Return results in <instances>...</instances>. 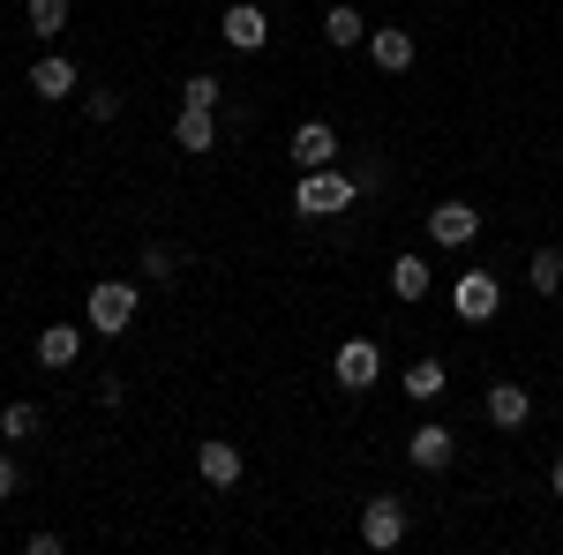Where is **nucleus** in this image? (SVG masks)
<instances>
[{
  "instance_id": "nucleus-21",
  "label": "nucleus",
  "mask_w": 563,
  "mask_h": 555,
  "mask_svg": "<svg viewBox=\"0 0 563 555\" xmlns=\"http://www.w3.org/2000/svg\"><path fill=\"white\" fill-rule=\"evenodd\" d=\"M38 428H45V413L31 398H8V406H0V435H8V443H31Z\"/></svg>"
},
{
  "instance_id": "nucleus-16",
  "label": "nucleus",
  "mask_w": 563,
  "mask_h": 555,
  "mask_svg": "<svg viewBox=\"0 0 563 555\" xmlns=\"http://www.w3.org/2000/svg\"><path fill=\"white\" fill-rule=\"evenodd\" d=\"M196 473H203V488H241V473H249V466H241L233 443H218V435H211V443H196Z\"/></svg>"
},
{
  "instance_id": "nucleus-17",
  "label": "nucleus",
  "mask_w": 563,
  "mask_h": 555,
  "mask_svg": "<svg viewBox=\"0 0 563 555\" xmlns=\"http://www.w3.org/2000/svg\"><path fill=\"white\" fill-rule=\"evenodd\" d=\"M429 286H435L429 256H413V248H406V256H390V300H406V308H413V300H429Z\"/></svg>"
},
{
  "instance_id": "nucleus-18",
  "label": "nucleus",
  "mask_w": 563,
  "mask_h": 555,
  "mask_svg": "<svg viewBox=\"0 0 563 555\" xmlns=\"http://www.w3.org/2000/svg\"><path fill=\"white\" fill-rule=\"evenodd\" d=\"M398 390H406L413 406H443V390H451V376H443V360H435V353H421V360H413V368L398 376Z\"/></svg>"
},
{
  "instance_id": "nucleus-25",
  "label": "nucleus",
  "mask_w": 563,
  "mask_h": 555,
  "mask_svg": "<svg viewBox=\"0 0 563 555\" xmlns=\"http://www.w3.org/2000/svg\"><path fill=\"white\" fill-rule=\"evenodd\" d=\"M15 488H23V466H15V451H0V503H15Z\"/></svg>"
},
{
  "instance_id": "nucleus-3",
  "label": "nucleus",
  "mask_w": 563,
  "mask_h": 555,
  "mask_svg": "<svg viewBox=\"0 0 563 555\" xmlns=\"http://www.w3.org/2000/svg\"><path fill=\"white\" fill-rule=\"evenodd\" d=\"M451 315H459V323H496V315H504V278H496V270H459V286H451Z\"/></svg>"
},
{
  "instance_id": "nucleus-11",
  "label": "nucleus",
  "mask_w": 563,
  "mask_h": 555,
  "mask_svg": "<svg viewBox=\"0 0 563 555\" xmlns=\"http://www.w3.org/2000/svg\"><path fill=\"white\" fill-rule=\"evenodd\" d=\"M361 53H368V60H376V76H406V68H413V53H421V45H413V31H406V23H376V31H368V45H361Z\"/></svg>"
},
{
  "instance_id": "nucleus-5",
  "label": "nucleus",
  "mask_w": 563,
  "mask_h": 555,
  "mask_svg": "<svg viewBox=\"0 0 563 555\" xmlns=\"http://www.w3.org/2000/svg\"><path fill=\"white\" fill-rule=\"evenodd\" d=\"M331 384H339V390H376V384H384V345H376V338H346V345H339V360H331Z\"/></svg>"
},
{
  "instance_id": "nucleus-14",
  "label": "nucleus",
  "mask_w": 563,
  "mask_h": 555,
  "mask_svg": "<svg viewBox=\"0 0 563 555\" xmlns=\"http://www.w3.org/2000/svg\"><path fill=\"white\" fill-rule=\"evenodd\" d=\"M368 31H376V23H368V8H361V0H331V8H323V38L339 45V53L368 45Z\"/></svg>"
},
{
  "instance_id": "nucleus-23",
  "label": "nucleus",
  "mask_w": 563,
  "mask_h": 555,
  "mask_svg": "<svg viewBox=\"0 0 563 555\" xmlns=\"http://www.w3.org/2000/svg\"><path fill=\"white\" fill-rule=\"evenodd\" d=\"M174 270H180V248H174V241H143V278H151V286H166Z\"/></svg>"
},
{
  "instance_id": "nucleus-22",
  "label": "nucleus",
  "mask_w": 563,
  "mask_h": 555,
  "mask_svg": "<svg viewBox=\"0 0 563 555\" xmlns=\"http://www.w3.org/2000/svg\"><path fill=\"white\" fill-rule=\"evenodd\" d=\"M180 106H203V113H218V106H225V76H211V68H203V76H188V84H180Z\"/></svg>"
},
{
  "instance_id": "nucleus-13",
  "label": "nucleus",
  "mask_w": 563,
  "mask_h": 555,
  "mask_svg": "<svg viewBox=\"0 0 563 555\" xmlns=\"http://www.w3.org/2000/svg\"><path fill=\"white\" fill-rule=\"evenodd\" d=\"M218 135H225V121L203 113V106H180V113H174V151H188V158H211Z\"/></svg>"
},
{
  "instance_id": "nucleus-4",
  "label": "nucleus",
  "mask_w": 563,
  "mask_h": 555,
  "mask_svg": "<svg viewBox=\"0 0 563 555\" xmlns=\"http://www.w3.org/2000/svg\"><path fill=\"white\" fill-rule=\"evenodd\" d=\"M406 533H413V518H406V496H368V503H361V541H368L376 555H390L398 541H406Z\"/></svg>"
},
{
  "instance_id": "nucleus-27",
  "label": "nucleus",
  "mask_w": 563,
  "mask_h": 555,
  "mask_svg": "<svg viewBox=\"0 0 563 555\" xmlns=\"http://www.w3.org/2000/svg\"><path fill=\"white\" fill-rule=\"evenodd\" d=\"M549 496H556V503H563V458H556V466H549Z\"/></svg>"
},
{
  "instance_id": "nucleus-6",
  "label": "nucleus",
  "mask_w": 563,
  "mask_h": 555,
  "mask_svg": "<svg viewBox=\"0 0 563 555\" xmlns=\"http://www.w3.org/2000/svg\"><path fill=\"white\" fill-rule=\"evenodd\" d=\"M23 84H31V98L60 106V98H76V90H84V68H76L68 53H38V60L23 68Z\"/></svg>"
},
{
  "instance_id": "nucleus-15",
  "label": "nucleus",
  "mask_w": 563,
  "mask_h": 555,
  "mask_svg": "<svg viewBox=\"0 0 563 555\" xmlns=\"http://www.w3.org/2000/svg\"><path fill=\"white\" fill-rule=\"evenodd\" d=\"M84 331L90 323H45L38 331V368H76V360H84Z\"/></svg>"
},
{
  "instance_id": "nucleus-24",
  "label": "nucleus",
  "mask_w": 563,
  "mask_h": 555,
  "mask_svg": "<svg viewBox=\"0 0 563 555\" xmlns=\"http://www.w3.org/2000/svg\"><path fill=\"white\" fill-rule=\"evenodd\" d=\"M84 113H90V121H121V90H106V84L84 90Z\"/></svg>"
},
{
  "instance_id": "nucleus-2",
  "label": "nucleus",
  "mask_w": 563,
  "mask_h": 555,
  "mask_svg": "<svg viewBox=\"0 0 563 555\" xmlns=\"http://www.w3.org/2000/svg\"><path fill=\"white\" fill-rule=\"evenodd\" d=\"M361 203V180L346 166H316L294 180V218H346Z\"/></svg>"
},
{
  "instance_id": "nucleus-8",
  "label": "nucleus",
  "mask_w": 563,
  "mask_h": 555,
  "mask_svg": "<svg viewBox=\"0 0 563 555\" xmlns=\"http://www.w3.org/2000/svg\"><path fill=\"white\" fill-rule=\"evenodd\" d=\"M421 225H429V241L443 248V256H451V248H474L481 241V203H435Z\"/></svg>"
},
{
  "instance_id": "nucleus-9",
  "label": "nucleus",
  "mask_w": 563,
  "mask_h": 555,
  "mask_svg": "<svg viewBox=\"0 0 563 555\" xmlns=\"http://www.w3.org/2000/svg\"><path fill=\"white\" fill-rule=\"evenodd\" d=\"M218 38L233 45V53H263V45H271V15H263V0H233V8L218 15Z\"/></svg>"
},
{
  "instance_id": "nucleus-1",
  "label": "nucleus",
  "mask_w": 563,
  "mask_h": 555,
  "mask_svg": "<svg viewBox=\"0 0 563 555\" xmlns=\"http://www.w3.org/2000/svg\"><path fill=\"white\" fill-rule=\"evenodd\" d=\"M135 315H143V278H98L84 300V323L90 338H129Z\"/></svg>"
},
{
  "instance_id": "nucleus-12",
  "label": "nucleus",
  "mask_w": 563,
  "mask_h": 555,
  "mask_svg": "<svg viewBox=\"0 0 563 555\" xmlns=\"http://www.w3.org/2000/svg\"><path fill=\"white\" fill-rule=\"evenodd\" d=\"M481 413H488V428H496V435H519V428L533 421V390H526V384H488Z\"/></svg>"
},
{
  "instance_id": "nucleus-26",
  "label": "nucleus",
  "mask_w": 563,
  "mask_h": 555,
  "mask_svg": "<svg viewBox=\"0 0 563 555\" xmlns=\"http://www.w3.org/2000/svg\"><path fill=\"white\" fill-rule=\"evenodd\" d=\"M353 180H361V196H368V188H384V151H368V158L353 166Z\"/></svg>"
},
{
  "instance_id": "nucleus-28",
  "label": "nucleus",
  "mask_w": 563,
  "mask_h": 555,
  "mask_svg": "<svg viewBox=\"0 0 563 555\" xmlns=\"http://www.w3.org/2000/svg\"><path fill=\"white\" fill-rule=\"evenodd\" d=\"M361 8H384V0H361Z\"/></svg>"
},
{
  "instance_id": "nucleus-19",
  "label": "nucleus",
  "mask_w": 563,
  "mask_h": 555,
  "mask_svg": "<svg viewBox=\"0 0 563 555\" xmlns=\"http://www.w3.org/2000/svg\"><path fill=\"white\" fill-rule=\"evenodd\" d=\"M23 23H31V38H60L68 23H76V0H23Z\"/></svg>"
},
{
  "instance_id": "nucleus-7",
  "label": "nucleus",
  "mask_w": 563,
  "mask_h": 555,
  "mask_svg": "<svg viewBox=\"0 0 563 555\" xmlns=\"http://www.w3.org/2000/svg\"><path fill=\"white\" fill-rule=\"evenodd\" d=\"M339 129L331 121H301V129L286 135V158H294V173H316V166H339Z\"/></svg>"
},
{
  "instance_id": "nucleus-10",
  "label": "nucleus",
  "mask_w": 563,
  "mask_h": 555,
  "mask_svg": "<svg viewBox=\"0 0 563 555\" xmlns=\"http://www.w3.org/2000/svg\"><path fill=\"white\" fill-rule=\"evenodd\" d=\"M451 458H459V435L443 421H421L413 435H406V466L413 473H451Z\"/></svg>"
},
{
  "instance_id": "nucleus-20",
  "label": "nucleus",
  "mask_w": 563,
  "mask_h": 555,
  "mask_svg": "<svg viewBox=\"0 0 563 555\" xmlns=\"http://www.w3.org/2000/svg\"><path fill=\"white\" fill-rule=\"evenodd\" d=\"M526 286L541 300H556L563 293V248H533V256H526Z\"/></svg>"
}]
</instances>
